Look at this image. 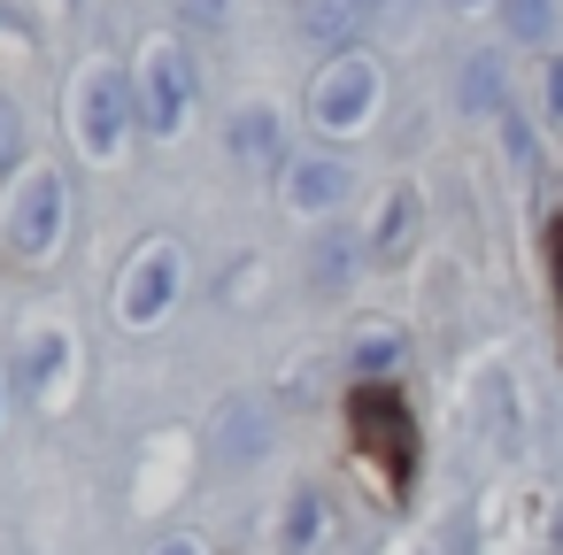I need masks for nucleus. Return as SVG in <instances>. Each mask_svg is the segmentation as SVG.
I'll return each instance as SVG.
<instances>
[{"label":"nucleus","mask_w":563,"mask_h":555,"mask_svg":"<svg viewBox=\"0 0 563 555\" xmlns=\"http://www.w3.org/2000/svg\"><path fill=\"white\" fill-rule=\"evenodd\" d=\"M186 101H194L186 55L178 47H147V63H140V116H147V132H178L186 124Z\"/></svg>","instance_id":"nucleus-3"},{"label":"nucleus","mask_w":563,"mask_h":555,"mask_svg":"<svg viewBox=\"0 0 563 555\" xmlns=\"http://www.w3.org/2000/svg\"><path fill=\"white\" fill-rule=\"evenodd\" d=\"M186 16H201V24H217V16H224V0H186Z\"/></svg>","instance_id":"nucleus-15"},{"label":"nucleus","mask_w":563,"mask_h":555,"mask_svg":"<svg viewBox=\"0 0 563 555\" xmlns=\"http://www.w3.org/2000/svg\"><path fill=\"white\" fill-rule=\"evenodd\" d=\"M463 9H478V0H463Z\"/></svg>","instance_id":"nucleus-17"},{"label":"nucleus","mask_w":563,"mask_h":555,"mask_svg":"<svg viewBox=\"0 0 563 555\" xmlns=\"http://www.w3.org/2000/svg\"><path fill=\"white\" fill-rule=\"evenodd\" d=\"M501 16H509V32H517V40H548V24H555L548 0H509Z\"/></svg>","instance_id":"nucleus-11"},{"label":"nucleus","mask_w":563,"mask_h":555,"mask_svg":"<svg viewBox=\"0 0 563 555\" xmlns=\"http://www.w3.org/2000/svg\"><path fill=\"white\" fill-rule=\"evenodd\" d=\"M178 301V247L170 240H155L132 270H124V286H117V309H124V324H163V309Z\"/></svg>","instance_id":"nucleus-4"},{"label":"nucleus","mask_w":563,"mask_h":555,"mask_svg":"<svg viewBox=\"0 0 563 555\" xmlns=\"http://www.w3.org/2000/svg\"><path fill=\"white\" fill-rule=\"evenodd\" d=\"M317 540H324V501L301 486V493L286 501V517H278V555H309Z\"/></svg>","instance_id":"nucleus-8"},{"label":"nucleus","mask_w":563,"mask_h":555,"mask_svg":"<svg viewBox=\"0 0 563 555\" xmlns=\"http://www.w3.org/2000/svg\"><path fill=\"white\" fill-rule=\"evenodd\" d=\"M232 147H240L247 163H263V155H271V116H263V109L240 116V124H232Z\"/></svg>","instance_id":"nucleus-12"},{"label":"nucleus","mask_w":563,"mask_h":555,"mask_svg":"<svg viewBox=\"0 0 563 555\" xmlns=\"http://www.w3.org/2000/svg\"><path fill=\"white\" fill-rule=\"evenodd\" d=\"M78 124H86V147H93V155H117V140H124V86H117V70H93V78H86Z\"/></svg>","instance_id":"nucleus-6"},{"label":"nucleus","mask_w":563,"mask_h":555,"mask_svg":"<svg viewBox=\"0 0 563 555\" xmlns=\"http://www.w3.org/2000/svg\"><path fill=\"white\" fill-rule=\"evenodd\" d=\"M70 355H78V347H70V332H63V324H32V332H24V347H16L24 393H32V401H55V393L70 386Z\"/></svg>","instance_id":"nucleus-5"},{"label":"nucleus","mask_w":563,"mask_h":555,"mask_svg":"<svg viewBox=\"0 0 563 555\" xmlns=\"http://www.w3.org/2000/svg\"><path fill=\"white\" fill-rule=\"evenodd\" d=\"M340 193H347V170H340V163H301V170H294V186H286V201H294V209H332Z\"/></svg>","instance_id":"nucleus-9"},{"label":"nucleus","mask_w":563,"mask_h":555,"mask_svg":"<svg viewBox=\"0 0 563 555\" xmlns=\"http://www.w3.org/2000/svg\"><path fill=\"white\" fill-rule=\"evenodd\" d=\"M63 224H70V186H63V170H32V178L16 186V201H9V247H16L24 263H47V255L63 247Z\"/></svg>","instance_id":"nucleus-1"},{"label":"nucleus","mask_w":563,"mask_h":555,"mask_svg":"<svg viewBox=\"0 0 563 555\" xmlns=\"http://www.w3.org/2000/svg\"><path fill=\"white\" fill-rule=\"evenodd\" d=\"M347 363H355V378H386V370L401 363V332H386V324H378V332H363V340L347 347Z\"/></svg>","instance_id":"nucleus-10"},{"label":"nucleus","mask_w":563,"mask_h":555,"mask_svg":"<svg viewBox=\"0 0 563 555\" xmlns=\"http://www.w3.org/2000/svg\"><path fill=\"white\" fill-rule=\"evenodd\" d=\"M16 155H24V124H16V101L0 93V170H9Z\"/></svg>","instance_id":"nucleus-13"},{"label":"nucleus","mask_w":563,"mask_h":555,"mask_svg":"<svg viewBox=\"0 0 563 555\" xmlns=\"http://www.w3.org/2000/svg\"><path fill=\"white\" fill-rule=\"evenodd\" d=\"M301 32L317 47H347L363 32V0H301Z\"/></svg>","instance_id":"nucleus-7"},{"label":"nucleus","mask_w":563,"mask_h":555,"mask_svg":"<svg viewBox=\"0 0 563 555\" xmlns=\"http://www.w3.org/2000/svg\"><path fill=\"white\" fill-rule=\"evenodd\" d=\"M155 555H201V540H163Z\"/></svg>","instance_id":"nucleus-16"},{"label":"nucleus","mask_w":563,"mask_h":555,"mask_svg":"<svg viewBox=\"0 0 563 555\" xmlns=\"http://www.w3.org/2000/svg\"><path fill=\"white\" fill-rule=\"evenodd\" d=\"M371 101H378V70L363 63V55H340L324 78H317V93H309V124L317 132H363V116H371Z\"/></svg>","instance_id":"nucleus-2"},{"label":"nucleus","mask_w":563,"mask_h":555,"mask_svg":"<svg viewBox=\"0 0 563 555\" xmlns=\"http://www.w3.org/2000/svg\"><path fill=\"white\" fill-rule=\"evenodd\" d=\"M401 232H409V193H394V209H386V232H378V255H401Z\"/></svg>","instance_id":"nucleus-14"}]
</instances>
